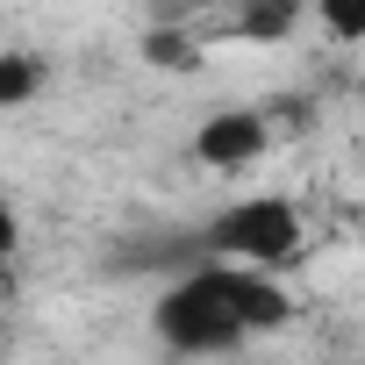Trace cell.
Returning a JSON list of instances; mask_svg holds the SVG:
<instances>
[{
  "instance_id": "cell-1",
  "label": "cell",
  "mask_w": 365,
  "mask_h": 365,
  "mask_svg": "<svg viewBox=\"0 0 365 365\" xmlns=\"http://www.w3.org/2000/svg\"><path fill=\"white\" fill-rule=\"evenodd\" d=\"M294 322V301L279 279L258 272H237V258H194L187 279H172L150 308V329L158 344L187 351V358H215V351H237L244 336H265V329H287Z\"/></svg>"
},
{
  "instance_id": "cell-2",
  "label": "cell",
  "mask_w": 365,
  "mask_h": 365,
  "mask_svg": "<svg viewBox=\"0 0 365 365\" xmlns=\"http://www.w3.org/2000/svg\"><path fill=\"white\" fill-rule=\"evenodd\" d=\"M208 258H237V265H294L301 258V208L287 194H251V201H230L208 230H201Z\"/></svg>"
},
{
  "instance_id": "cell-3",
  "label": "cell",
  "mask_w": 365,
  "mask_h": 365,
  "mask_svg": "<svg viewBox=\"0 0 365 365\" xmlns=\"http://www.w3.org/2000/svg\"><path fill=\"white\" fill-rule=\"evenodd\" d=\"M265 143H272V129H265L258 108H222V115H208L194 129V158L208 172H244V165L265 158Z\"/></svg>"
},
{
  "instance_id": "cell-4",
  "label": "cell",
  "mask_w": 365,
  "mask_h": 365,
  "mask_svg": "<svg viewBox=\"0 0 365 365\" xmlns=\"http://www.w3.org/2000/svg\"><path fill=\"white\" fill-rule=\"evenodd\" d=\"M43 86V58L29 51H0V108H29Z\"/></svg>"
},
{
  "instance_id": "cell-5",
  "label": "cell",
  "mask_w": 365,
  "mask_h": 365,
  "mask_svg": "<svg viewBox=\"0 0 365 365\" xmlns=\"http://www.w3.org/2000/svg\"><path fill=\"white\" fill-rule=\"evenodd\" d=\"M294 22H301V0H251V8L237 15V29H244L251 43H279Z\"/></svg>"
},
{
  "instance_id": "cell-6",
  "label": "cell",
  "mask_w": 365,
  "mask_h": 365,
  "mask_svg": "<svg viewBox=\"0 0 365 365\" xmlns=\"http://www.w3.org/2000/svg\"><path fill=\"white\" fill-rule=\"evenodd\" d=\"M315 22H322L336 43H358V36H365V0H315Z\"/></svg>"
},
{
  "instance_id": "cell-7",
  "label": "cell",
  "mask_w": 365,
  "mask_h": 365,
  "mask_svg": "<svg viewBox=\"0 0 365 365\" xmlns=\"http://www.w3.org/2000/svg\"><path fill=\"white\" fill-rule=\"evenodd\" d=\"M143 58H150V65H194L201 51L179 36V29H150V36H143Z\"/></svg>"
},
{
  "instance_id": "cell-8",
  "label": "cell",
  "mask_w": 365,
  "mask_h": 365,
  "mask_svg": "<svg viewBox=\"0 0 365 365\" xmlns=\"http://www.w3.org/2000/svg\"><path fill=\"white\" fill-rule=\"evenodd\" d=\"M358 122H365V86H358Z\"/></svg>"
}]
</instances>
